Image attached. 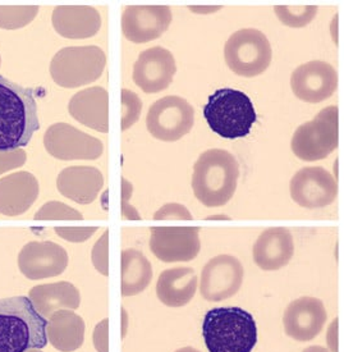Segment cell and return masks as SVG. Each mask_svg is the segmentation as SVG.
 I'll use <instances>...</instances> for the list:
<instances>
[{
    "mask_svg": "<svg viewBox=\"0 0 344 352\" xmlns=\"http://www.w3.org/2000/svg\"><path fill=\"white\" fill-rule=\"evenodd\" d=\"M38 130L34 90L0 76V151L26 146Z\"/></svg>",
    "mask_w": 344,
    "mask_h": 352,
    "instance_id": "cell-1",
    "label": "cell"
},
{
    "mask_svg": "<svg viewBox=\"0 0 344 352\" xmlns=\"http://www.w3.org/2000/svg\"><path fill=\"white\" fill-rule=\"evenodd\" d=\"M238 177L240 164L229 151L206 150L194 166L192 190L196 199L207 208L223 206L236 192Z\"/></svg>",
    "mask_w": 344,
    "mask_h": 352,
    "instance_id": "cell-2",
    "label": "cell"
},
{
    "mask_svg": "<svg viewBox=\"0 0 344 352\" xmlns=\"http://www.w3.org/2000/svg\"><path fill=\"white\" fill-rule=\"evenodd\" d=\"M47 319L26 296L0 300V352H25L47 347Z\"/></svg>",
    "mask_w": 344,
    "mask_h": 352,
    "instance_id": "cell-3",
    "label": "cell"
},
{
    "mask_svg": "<svg viewBox=\"0 0 344 352\" xmlns=\"http://www.w3.org/2000/svg\"><path fill=\"white\" fill-rule=\"evenodd\" d=\"M203 336L209 352H251L257 343V327L241 307H216L205 316Z\"/></svg>",
    "mask_w": 344,
    "mask_h": 352,
    "instance_id": "cell-4",
    "label": "cell"
},
{
    "mask_svg": "<svg viewBox=\"0 0 344 352\" xmlns=\"http://www.w3.org/2000/svg\"><path fill=\"white\" fill-rule=\"evenodd\" d=\"M204 117L211 131L228 140L249 136L257 120L251 99L234 89H220L210 95L204 107Z\"/></svg>",
    "mask_w": 344,
    "mask_h": 352,
    "instance_id": "cell-5",
    "label": "cell"
},
{
    "mask_svg": "<svg viewBox=\"0 0 344 352\" xmlns=\"http://www.w3.org/2000/svg\"><path fill=\"white\" fill-rule=\"evenodd\" d=\"M106 56L99 47H65L56 53L50 63L54 82L65 89L90 85L102 77Z\"/></svg>",
    "mask_w": 344,
    "mask_h": 352,
    "instance_id": "cell-6",
    "label": "cell"
},
{
    "mask_svg": "<svg viewBox=\"0 0 344 352\" xmlns=\"http://www.w3.org/2000/svg\"><path fill=\"white\" fill-rule=\"evenodd\" d=\"M339 145V111L330 105L312 121L301 124L290 141L293 154L303 162L328 158Z\"/></svg>",
    "mask_w": 344,
    "mask_h": 352,
    "instance_id": "cell-7",
    "label": "cell"
},
{
    "mask_svg": "<svg viewBox=\"0 0 344 352\" xmlns=\"http://www.w3.org/2000/svg\"><path fill=\"white\" fill-rule=\"evenodd\" d=\"M271 45L268 37L256 28L236 31L224 45V58L229 69L241 77L264 74L271 63Z\"/></svg>",
    "mask_w": 344,
    "mask_h": 352,
    "instance_id": "cell-8",
    "label": "cell"
},
{
    "mask_svg": "<svg viewBox=\"0 0 344 352\" xmlns=\"http://www.w3.org/2000/svg\"><path fill=\"white\" fill-rule=\"evenodd\" d=\"M195 123V111L181 96L168 95L150 107L146 127L152 138L174 142L186 136Z\"/></svg>",
    "mask_w": 344,
    "mask_h": 352,
    "instance_id": "cell-9",
    "label": "cell"
},
{
    "mask_svg": "<svg viewBox=\"0 0 344 352\" xmlns=\"http://www.w3.org/2000/svg\"><path fill=\"white\" fill-rule=\"evenodd\" d=\"M47 153L59 160H95L102 157V141L68 123H56L44 135Z\"/></svg>",
    "mask_w": 344,
    "mask_h": 352,
    "instance_id": "cell-10",
    "label": "cell"
},
{
    "mask_svg": "<svg viewBox=\"0 0 344 352\" xmlns=\"http://www.w3.org/2000/svg\"><path fill=\"white\" fill-rule=\"evenodd\" d=\"M244 269L232 255H218L205 265L200 279V292L210 302L234 296L242 286Z\"/></svg>",
    "mask_w": 344,
    "mask_h": 352,
    "instance_id": "cell-11",
    "label": "cell"
},
{
    "mask_svg": "<svg viewBox=\"0 0 344 352\" xmlns=\"http://www.w3.org/2000/svg\"><path fill=\"white\" fill-rule=\"evenodd\" d=\"M198 227H152L150 250L163 263L191 261L201 249Z\"/></svg>",
    "mask_w": 344,
    "mask_h": 352,
    "instance_id": "cell-12",
    "label": "cell"
},
{
    "mask_svg": "<svg viewBox=\"0 0 344 352\" xmlns=\"http://www.w3.org/2000/svg\"><path fill=\"white\" fill-rule=\"evenodd\" d=\"M290 197L296 204L307 209H319L334 203L338 184L323 167H306L290 179Z\"/></svg>",
    "mask_w": 344,
    "mask_h": 352,
    "instance_id": "cell-13",
    "label": "cell"
},
{
    "mask_svg": "<svg viewBox=\"0 0 344 352\" xmlns=\"http://www.w3.org/2000/svg\"><path fill=\"white\" fill-rule=\"evenodd\" d=\"M292 91L302 102L317 104L329 99L338 87L334 67L323 60L298 65L290 76Z\"/></svg>",
    "mask_w": 344,
    "mask_h": 352,
    "instance_id": "cell-14",
    "label": "cell"
},
{
    "mask_svg": "<svg viewBox=\"0 0 344 352\" xmlns=\"http://www.w3.org/2000/svg\"><path fill=\"white\" fill-rule=\"evenodd\" d=\"M172 22L167 6H128L122 14L123 35L135 44H144L161 36Z\"/></svg>",
    "mask_w": 344,
    "mask_h": 352,
    "instance_id": "cell-15",
    "label": "cell"
},
{
    "mask_svg": "<svg viewBox=\"0 0 344 352\" xmlns=\"http://www.w3.org/2000/svg\"><path fill=\"white\" fill-rule=\"evenodd\" d=\"M68 265L65 248L51 241L28 242L19 254V268L28 279L53 278L60 276Z\"/></svg>",
    "mask_w": 344,
    "mask_h": 352,
    "instance_id": "cell-16",
    "label": "cell"
},
{
    "mask_svg": "<svg viewBox=\"0 0 344 352\" xmlns=\"http://www.w3.org/2000/svg\"><path fill=\"white\" fill-rule=\"evenodd\" d=\"M176 72V59L169 50L150 47L140 53L133 65V81L144 93H160L172 84Z\"/></svg>",
    "mask_w": 344,
    "mask_h": 352,
    "instance_id": "cell-17",
    "label": "cell"
},
{
    "mask_svg": "<svg viewBox=\"0 0 344 352\" xmlns=\"http://www.w3.org/2000/svg\"><path fill=\"white\" fill-rule=\"evenodd\" d=\"M328 314L321 300L303 296L292 301L283 316L284 331L298 342H308L320 334Z\"/></svg>",
    "mask_w": 344,
    "mask_h": 352,
    "instance_id": "cell-18",
    "label": "cell"
},
{
    "mask_svg": "<svg viewBox=\"0 0 344 352\" xmlns=\"http://www.w3.org/2000/svg\"><path fill=\"white\" fill-rule=\"evenodd\" d=\"M253 261L266 272L283 268L295 254V241L289 230L273 227L261 233L253 245Z\"/></svg>",
    "mask_w": 344,
    "mask_h": 352,
    "instance_id": "cell-19",
    "label": "cell"
},
{
    "mask_svg": "<svg viewBox=\"0 0 344 352\" xmlns=\"http://www.w3.org/2000/svg\"><path fill=\"white\" fill-rule=\"evenodd\" d=\"M68 111L76 121L91 130L108 133L109 131V94L100 86L84 89L72 96Z\"/></svg>",
    "mask_w": 344,
    "mask_h": 352,
    "instance_id": "cell-20",
    "label": "cell"
},
{
    "mask_svg": "<svg viewBox=\"0 0 344 352\" xmlns=\"http://www.w3.org/2000/svg\"><path fill=\"white\" fill-rule=\"evenodd\" d=\"M38 182L30 172H17L0 178V214L19 217L38 199Z\"/></svg>",
    "mask_w": 344,
    "mask_h": 352,
    "instance_id": "cell-21",
    "label": "cell"
},
{
    "mask_svg": "<svg viewBox=\"0 0 344 352\" xmlns=\"http://www.w3.org/2000/svg\"><path fill=\"white\" fill-rule=\"evenodd\" d=\"M53 26L65 38H89L99 32L102 17L91 6H58L51 16Z\"/></svg>",
    "mask_w": 344,
    "mask_h": 352,
    "instance_id": "cell-22",
    "label": "cell"
},
{
    "mask_svg": "<svg viewBox=\"0 0 344 352\" xmlns=\"http://www.w3.org/2000/svg\"><path fill=\"white\" fill-rule=\"evenodd\" d=\"M104 176L95 167L65 168L56 179V187L60 194L77 204H91L102 191Z\"/></svg>",
    "mask_w": 344,
    "mask_h": 352,
    "instance_id": "cell-23",
    "label": "cell"
},
{
    "mask_svg": "<svg viewBox=\"0 0 344 352\" xmlns=\"http://www.w3.org/2000/svg\"><path fill=\"white\" fill-rule=\"evenodd\" d=\"M28 298L34 309L44 319L58 310H76L80 307V291L69 282H56L31 288Z\"/></svg>",
    "mask_w": 344,
    "mask_h": 352,
    "instance_id": "cell-24",
    "label": "cell"
},
{
    "mask_svg": "<svg viewBox=\"0 0 344 352\" xmlns=\"http://www.w3.org/2000/svg\"><path fill=\"white\" fill-rule=\"evenodd\" d=\"M197 276L190 267H178L164 270L157 283L158 298L169 307L187 305L196 294Z\"/></svg>",
    "mask_w": 344,
    "mask_h": 352,
    "instance_id": "cell-25",
    "label": "cell"
},
{
    "mask_svg": "<svg viewBox=\"0 0 344 352\" xmlns=\"http://www.w3.org/2000/svg\"><path fill=\"white\" fill-rule=\"evenodd\" d=\"M84 319L72 310H58L47 320V342L60 352H73L84 342Z\"/></svg>",
    "mask_w": 344,
    "mask_h": 352,
    "instance_id": "cell-26",
    "label": "cell"
},
{
    "mask_svg": "<svg viewBox=\"0 0 344 352\" xmlns=\"http://www.w3.org/2000/svg\"><path fill=\"white\" fill-rule=\"evenodd\" d=\"M152 279V267L149 259L136 249L122 251V296H136L144 292Z\"/></svg>",
    "mask_w": 344,
    "mask_h": 352,
    "instance_id": "cell-27",
    "label": "cell"
},
{
    "mask_svg": "<svg viewBox=\"0 0 344 352\" xmlns=\"http://www.w3.org/2000/svg\"><path fill=\"white\" fill-rule=\"evenodd\" d=\"M38 6H0V28H25L38 16Z\"/></svg>",
    "mask_w": 344,
    "mask_h": 352,
    "instance_id": "cell-28",
    "label": "cell"
},
{
    "mask_svg": "<svg viewBox=\"0 0 344 352\" xmlns=\"http://www.w3.org/2000/svg\"><path fill=\"white\" fill-rule=\"evenodd\" d=\"M274 12L280 22L292 28H305L315 19L317 6H277Z\"/></svg>",
    "mask_w": 344,
    "mask_h": 352,
    "instance_id": "cell-29",
    "label": "cell"
},
{
    "mask_svg": "<svg viewBox=\"0 0 344 352\" xmlns=\"http://www.w3.org/2000/svg\"><path fill=\"white\" fill-rule=\"evenodd\" d=\"M35 219L38 221H81L84 215L77 212L73 208L59 201H49L43 205L35 214Z\"/></svg>",
    "mask_w": 344,
    "mask_h": 352,
    "instance_id": "cell-30",
    "label": "cell"
},
{
    "mask_svg": "<svg viewBox=\"0 0 344 352\" xmlns=\"http://www.w3.org/2000/svg\"><path fill=\"white\" fill-rule=\"evenodd\" d=\"M122 99V123L121 130L127 131L136 122L140 120L142 111V102L139 95L127 89H123L121 93Z\"/></svg>",
    "mask_w": 344,
    "mask_h": 352,
    "instance_id": "cell-31",
    "label": "cell"
},
{
    "mask_svg": "<svg viewBox=\"0 0 344 352\" xmlns=\"http://www.w3.org/2000/svg\"><path fill=\"white\" fill-rule=\"evenodd\" d=\"M91 259L95 269L105 277L109 276V231L104 232L102 237L93 245Z\"/></svg>",
    "mask_w": 344,
    "mask_h": 352,
    "instance_id": "cell-32",
    "label": "cell"
},
{
    "mask_svg": "<svg viewBox=\"0 0 344 352\" xmlns=\"http://www.w3.org/2000/svg\"><path fill=\"white\" fill-rule=\"evenodd\" d=\"M98 227H56L54 231L59 237L68 242L87 241L95 232L98 231Z\"/></svg>",
    "mask_w": 344,
    "mask_h": 352,
    "instance_id": "cell-33",
    "label": "cell"
},
{
    "mask_svg": "<svg viewBox=\"0 0 344 352\" xmlns=\"http://www.w3.org/2000/svg\"><path fill=\"white\" fill-rule=\"evenodd\" d=\"M26 151L17 148L12 151H0V175L10 172L14 168L22 167L26 163Z\"/></svg>",
    "mask_w": 344,
    "mask_h": 352,
    "instance_id": "cell-34",
    "label": "cell"
},
{
    "mask_svg": "<svg viewBox=\"0 0 344 352\" xmlns=\"http://www.w3.org/2000/svg\"><path fill=\"white\" fill-rule=\"evenodd\" d=\"M154 219L161 221V219H178V221H191L192 215L188 212L185 205L172 204L164 205L160 208L158 212L154 215Z\"/></svg>",
    "mask_w": 344,
    "mask_h": 352,
    "instance_id": "cell-35",
    "label": "cell"
},
{
    "mask_svg": "<svg viewBox=\"0 0 344 352\" xmlns=\"http://www.w3.org/2000/svg\"><path fill=\"white\" fill-rule=\"evenodd\" d=\"M93 344L98 352H109V319H102L93 331Z\"/></svg>",
    "mask_w": 344,
    "mask_h": 352,
    "instance_id": "cell-36",
    "label": "cell"
},
{
    "mask_svg": "<svg viewBox=\"0 0 344 352\" xmlns=\"http://www.w3.org/2000/svg\"><path fill=\"white\" fill-rule=\"evenodd\" d=\"M188 10H191V12L198 13V14H210V13H213V12L222 10V7H209V6L203 7V6H196V7H188Z\"/></svg>",
    "mask_w": 344,
    "mask_h": 352,
    "instance_id": "cell-37",
    "label": "cell"
},
{
    "mask_svg": "<svg viewBox=\"0 0 344 352\" xmlns=\"http://www.w3.org/2000/svg\"><path fill=\"white\" fill-rule=\"evenodd\" d=\"M302 352H330L325 347H321V346H311V347H307Z\"/></svg>",
    "mask_w": 344,
    "mask_h": 352,
    "instance_id": "cell-38",
    "label": "cell"
},
{
    "mask_svg": "<svg viewBox=\"0 0 344 352\" xmlns=\"http://www.w3.org/2000/svg\"><path fill=\"white\" fill-rule=\"evenodd\" d=\"M176 352H200L198 350H196L194 347H183V349H179Z\"/></svg>",
    "mask_w": 344,
    "mask_h": 352,
    "instance_id": "cell-39",
    "label": "cell"
},
{
    "mask_svg": "<svg viewBox=\"0 0 344 352\" xmlns=\"http://www.w3.org/2000/svg\"><path fill=\"white\" fill-rule=\"evenodd\" d=\"M25 352H41V350H38V349H31V350H27V351Z\"/></svg>",
    "mask_w": 344,
    "mask_h": 352,
    "instance_id": "cell-40",
    "label": "cell"
},
{
    "mask_svg": "<svg viewBox=\"0 0 344 352\" xmlns=\"http://www.w3.org/2000/svg\"><path fill=\"white\" fill-rule=\"evenodd\" d=\"M0 65H1V56H0Z\"/></svg>",
    "mask_w": 344,
    "mask_h": 352,
    "instance_id": "cell-41",
    "label": "cell"
}]
</instances>
